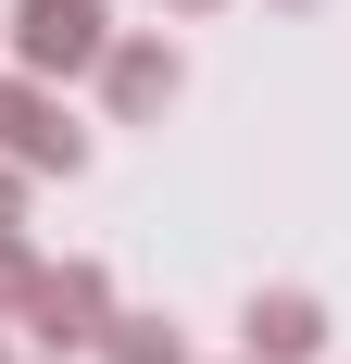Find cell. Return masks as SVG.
<instances>
[{
    "instance_id": "cell-1",
    "label": "cell",
    "mask_w": 351,
    "mask_h": 364,
    "mask_svg": "<svg viewBox=\"0 0 351 364\" xmlns=\"http://www.w3.org/2000/svg\"><path fill=\"white\" fill-rule=\"evenodd\" d=\"M0 38H13V75L63 88V75H101L113 13H101V0H13V13H0Z\"/></svg>"
},
{
    "instance_id": "cell-2",
    "label": "cell",
    "mask_w": 351,
    "mask_h": 364,
    "mask_svg": "<svg viewBox=\"0 0 351 364\" xmlns=\"http://www.w3.org/2000/svg\"><path fill=\"white\" fill-rule=\"evenodd\" d=\"M13 327H26L50 364H63V352H101V327H113V277H101V264H38L26 289H13Z\"/></svg>"
},
{
    "instance_id": "cell-3",
    "label": "cell",
    "mask_w": 351,
    "mask_h": 364,
    "mask_svg": "<svg viewBox=\"0 0 351 364\" xmlns=\"http://www.w3.org/2000/svg\"><path fill=\"white\" fill-rule=\"evenodd\" d=\"M0 164H26V176H88V126L63 113V88L0 75Z\"/></svg>"
},
{
    "instance_id": "cell-4",
    "label": "cell",
    "mask_w": 351,
    "mask_h": 364,
    "mask_svg": "<svg viewBox=\"0 0 351 364\" xmlns=\"http://www.w3.org/2000/svg\"><path fill=\"white\" fill-rule=\"evenodd\" d=\"M176 88H188V50H176V38H113V50H101V101H113V126H151Z\"/></svg>"
},
{
    "instance_id": "cell-5",
    "label": "cell",
    "mask_w": 351,
    "mask_h": 364,
    "mask_svg": "<svg viewBox=\"0 0 351 364\" xmlns=\"http://www.w3.org/2000/svg\"><path fill=\"white\" fill-rule=\"evenodd\" d=\"M239 352H251V364H314V352H326V301H314V289H251Z\"/></svg>"
},
{
    "instance_id": "cell-6",
    "label": "cell",
    "mask_w": 351,
    "mask_h": 364,
    "mask_svg": "<svg viewBox=\"0 0 351 364\" xmlns=\"http://www.w3.org/2000/svg\"><path fill=\"white\" fill-rule=\"evenodd\" d=\"M101 364H188V339H176L163 314H113V327H101Z\"/></svg>"
},
{
    "instance_id": "cell-7",
    "label": "cell",
    "mask_w": 351,
    "mask_h": 364,
    "mask_svg": "<svg viewBox=\"0 0 351 364\" xmlns=\"http://www.w3.org/2000/svg\"><path fill=\"white\" fill-rule=\"evenodd\" d=\"M38 277V252H26V226H0V314H13V289Z\"/></svg>"
},
{
    "instance_id": "cell-8",
    "label": "cell",
    "mask_w": 351,
    "mask_h": 364,
    "mask_svg": "<svg viewBox=\"0 0 351 364\" xmlns=\"http://www.w3.org/2000/svg\"><path fill=\"white\" fill-rule=\"evenodd\" d=\"M0 226H26V176H13V164H0Z\"/></svg>"
},
{
    "instance_id": "cell-9",
    "label": "cell",
    "mask_w": 351,
    "mask_h": 364,
    "mask_svg": "<svg viewBox=\"0 0 351 364\" xmlns=\"http://www.w3.org/2000/svg\"><path fill=\"white\" fill-rule=\"evenodd\" d=\"M163 13H213V0H163Z\"/></svg>"
},
{
    "instance_id": "cell-10",
    "label": "cell",
    "mask_w": 351,
    "mask_h": 364,
    "mask_svg": "<svg viewBox=\"0 0 351 364\" xmlns=\"http://www.w3.org/2000/svg\"><path fill=\"white\" fill-rule=\"evenodd\" d=\"M288 13H301V0H288Z\"/></svg>"
},
{
    "instance_id": "cell-11",
    "label": "cell",
    "mask_w": 351,
    "mask_h": 364,
    "mask_svg": "<svg viewBox=\"0 0 351 364\" xmlns=\"http://www.w3.org/2000/svg\"><path fill=\"white\" fill-rule=\"evenodd\" d=\"M0 364H13V352H0Z\"/></svg>"
},
{
    "instance_id": "cell-12",
    "label": "cell",
    "mask_w": 351,
    "mask_h": 364,
    "mask_svg": "<svg viewBox=\"0 0 351 364\" xmlns=\"http://www.w3.org/2000/svg\"><path fill=\"white\" fill-rule=\"evenodd\" d=\"M38 364H50V352H38Z\"/></svg>"
},
{
    "instance_id": "cell-13",
    "label": "cell",
    "mask_w": 351,
    "mask_h": 364,
    "mask_svg": "<svg viewBox=\"0 0 351 364\" xmlns=\"http://www.w3.org/2000/svg\"><path fill=\"white\" fill-rule=\"evenodd\" d=\"M239 364H251V352H239Z\"/></svg>"
}]
</instances>
